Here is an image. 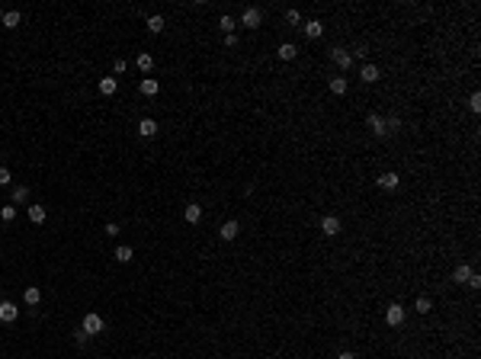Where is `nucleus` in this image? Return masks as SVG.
<instances>
[{
    "label": "nucleus",
    "instance_id": "1",
    "mask_svg": "<svg viewBox=\"0 0 481 359\" xmlns=\"http://www.w3.org/2000/svg\"><path fill=\"white\" fill-rule=\"evenodd\" d=\"M80 330H87V334H103V318H99L96 311H90V314H84V327Z\"/></svg>",
    "mask_w": 481,
    "mask_h": 359
},
{
    "label": "nucleus",
    "instance_id": "2",
    "mask_svg": "<svg viewBox=\"0 0 481 359\" xmlns=\"http://www.w3.org/2000/svg\"><path fill=\"white\" fill-rule=\"evenodd\" d=\"M401 321H404V308L401 305H388L385 308V324H388V327H398Z\"/></svg>",
    "mask_w": 481,
    "mask_h": 359
},
{
    "label": "nucleus",
    "instance_id": "3",
    "mask_svg": "<svg viewBox=\"0 0 481 359\" xmlns=\"http://www.w3.org/2000/svg\"><path fill=\"white\" fill-rule=\"evenodd\" d=\"M330 58H334V64L340 71H350V64H353V55L346 52V48H334V52H330Z\"/></svg>",
    "mask_w": 481,
    "mask_h": 359
},
{
    "label": "nucleus",
    "instance_id": "4",
    "mask_svg": "<svg viewBox=\"0 0 481 359\" xmlns=\"http://www.w3.org/2000/svg\"><path fill=\"white\" fill-rule=\"evenodd\" d=\"M366 125H369V129H372V135H375V138H385V135H388V132H385V119H382V115H379V113H369Z\"/></svg>",
    "mask_w": 481,
    "mask_h": 359
},
{
    "label": "nucleus",
    "instance_id": "5",
    "mask_svg": "<svg viewBox=\"0 0 481 359\" xmlns=\"http://www.w3.org/2000/svg\"><path fill=\"white\" fill-rule=\"evenodd\" d=\"M16 318H19V308H16L13 302H0V321H3V324H13Z\"/></svg>",
    "mask_w": 481,
    "mask_h": 359
},
{
    "label": "nucleus",
    "instance_id": "6",
    "mask_svg": "<svg viewBox=\"0 0 481 359\" xmlns=\"http://www.w3.org/2000/svg\"><path fill=\"white\" fill-rule=\"evenodd\" d=\"M321 231H324L327 237L340 234V218H337V215H324V218H321Z\"/></svg>",
    "mask_w": 481,
    "mask_h": 359
},
{
    "label": "nucleus",
    "instance_id": "7",
    "mask_svg": "<svg viewBox=\"0 0 481 359\" xmlns=\"http://www.w3.org/2000/svg\"><path fill=\"white\" fill-rule=\"evenodd\" d=\"M260 19H263V16H260V10H257V7H247L244 13H241V23H244L247 29H257Z\"/></svg>",
    "mask_w": 481,
    "mask_h": 359
},
{
    "label": "nucleus",
    "instance_id": "8",
    "mask_svg": "<svg viewBox=\"0 0 481 359\" xmlns=\"http://www.w3.org/2000/svg\"><path fill=\"white\" fill-rule=\"evenodd\" d=\"M237 231H241V225H237L234 218H231V222H225L222 228H218V237H222V241H234V237H237Z\"/></svg>",
    "mask_w": 481,
    "mask_h": 359
},
{
    "label": "nucleus",
    "instance_id": "9",
    "mask_svg": "<svg viewBox=\"0 0 481 359\" xmlns=\"http://www.w3.org/2000/svg\"><path fill=\"white\" fill-rule=\"evenodd\" d=\"M398 183H401V176H398L395 170H388V173L379 176V186H382V189H398Z\"/></svg>",
    "mask_w": 481,
    "mask_h": 359
},
{
    "label": "nucleus",
    "instance_id": "10",
    "mask_svg": "<svg viewBox=\"0 0 481 359\" xmlns=\"http://www.w3.org/2000/svg\"><path fill=\"white\" fill-rule=\"evenodd\" d=\"M138 90L145 93V96H157V93H160V84L154 80V77H145V80L138 84Z\"/></svg>",
    "mask_w": 481,
    "mask_h": 359
},
{
    "label": "nucleus",
    "instance_id": "11",
    "mask_svg": "<svg viewBox=\"0 0 481 359\" xmlns=\"http://www.w3.org/2000/svg\"><path fill=\"white\" fill-rule=\"evenodd\" d=\"M138 135L141 138H154L157 135V122H154V119H141V122H138Z\"/></svg>",
    "mask_w": 481,
    "mask_h": 359
},
{
    "label": "nucleus",
    "instance_id": "12",
    "mask_svg": "<svg viewBox=\"0 0 481 359\" xmlns=\"http://www.w3.org/2000/svg\"><path fill=\"white\" fill-rule=\"evenodd\" d=\"M115 90H119L115 77H99V93H103V96H113Z\"/></svg>",
    "mask_w": 481,
    "mask_h": 359
},
{
    "label": "nucleus",
    "instance_id": "13",
    "mask_svg": "<svg viewBox=\"0 0 481 359\" xmlns=\"http://www.w3.org/2000/svg\"><path fill=\"white\" fill-rule=\"evenodd\" d=\"M302 32H305L308 38H321V32H324V26H321L318 19H308V23L302 26Z\"/></svg>",
    "mask_w": 481,
    "mask_h": 359
},
{
    "label": "nucleus",
    "instance_id": "14",
    "mask_svg": "<svg viewBox=\"0 0 481 359\" xmlns=\"http://www.w3.org/2000/svg\"><path fill=\"white\" fill-rule=\"evenodd\" d=\"M183 218L190 225H196L199 218H202V206H196V202H190V206H186V212H183Z\"/></svg>",
    "mask_w": 481,
    "mask_h": 359
},
{
    "label": "nucleus",
    "instance_id": "15",
    "mask_svg": "<svg viewBox=\"0 0 481 359\" xmlns=\"http://www.w3.org/2000/svg\"><path fill=\"white\" fill-rule=\"evenodd\" d=\"M330 93H334V96H344L346 93V77H330Z\"/></svg>",
    "mask_w": 481,
    "mask_h": 359
},
{
    "label": "nucleus",
    "instance_id": "16",
    "mask_svg": "<svg viewBox=\"0 0 481 359\" xmlns=\"http://www.w3.org/2000/svg\"><path fill=\"white\" fill-rule=\"evenodd\" d=\"M359 77H363L366 84H375V80H379V68H375V64H363V71H359Z\"/></svg>",
    "mask_w": 481,
    "mask_h": 359
},
{
    "label": "nucleus",
    "instance_id": "17",
    "mask_svg": "<svg viewBox=\"0 0 481 359\" xmlns=\"http://www.w3.org/2000/svg\"><path fill=\"white\" fill-rule=\"evenodd\" d=\"M29 222L32 225H42V222H45V206H29Z\"/></svg>",
    "mask_w": 481,
    "mask_h": 359
},
{
    "label": "nucleus",
    "instance_id": "18",
    "mask_svg": "<svg viewBox=\"0 0 481 359\" xmlns=\"http://www.w3.org/2000/svg\"><path fill=\"white\" fill-rule=\"evenodd\" d=\"M430 308H433V302H430L427 295H420L417 302H414V311H417V314H430Z\"/></svg>",
    "mask_w": 481,
    "mask_h": 359
},
{
    "label": "nucleus",
    "instance_id": "19",
    "mask_svg": "<svg viewBox=\"0 0 481 359\" xmlns=\"http://www.w3.org/2000/svg\"><path fill=\"white\" fill-rule=\"evenodd\" d=\"M23 298H26V305H38V302H42V292H38L36 285H29V289L23 292Z\"/></svg>",
    "mask_w": 481,
    "mask_h": 359
},
{
    "label": "nucleus",
    "instance_id": "20",
    "mask_svg": "<svg viewBox=\"0 0 481 359\" xmlns=\"http://www.w3.org/2000/svg\"><path fill=\"white\" fill-rule=\"evenodd\" d=\"M295 55H298V48L292 45V42H286V45H279V58H283V61H292Z\"/></svg>",
    "mask_w": 481,
    "mask_h": 359
},
{
    "label": "nucleus",
    "instance_id": "21",
    "mask_svg": "<svg viewBox=\"0 0 481 359\" xmlns=\"http://www.w3.org/2000/svg\"><path fill=\"white\" fill-rule=\"evenodd\" d=\"M148 32H164V16H148Z\"/></svg>",
    "mask_w": 481,
    "mask_h": 359
},
{
    "label": "nucleus",
    "instance_id": "22",
    "mask_svg": "<svg viewBox=\"0 0 481 359\" xmlns=\"http://www.w3.org/2000/svg\"><path fill=\"white\" fill-rule=\"evenodd\" d=\"M452 279H456V283H468V279H472V269H468L465 263H462V266H456V273H452Z\"/></svg>",
    "mask_w": 481,
    "mask_h": 359
},
{
    "label": "nucleus",
    "instance_id": "23",
    "mask_svg": "<svg viewBox=\"0 0 481 359\" xmlns=\"http://www.w3.org/2000/svg\"><path fill=\"white\" fill-rule=\"evenodd\" d=\"M19 19H23V16L16 13V10H10V13H3V26H7V29H16V26H19Z\"/></svg>",
    "mask_w": 481,
    "mask_h": 359
},
{
    "label": "nucleus",
    "instance_id": "24",
    "mask_svg": "<svg viewBox=\"0 0 481 359\" xmlns=\"http://www.w3.org/2000/svg\"><path fill=\"white\" fill-rule=\"evenodd\" d=\"M26 199H29V186H13V206H19Z\"/></svg>",
    "mask_w": 481,
    "mask_h": 359
},
{
    "label": "nucleus",
    "instance_id": "25",
    "mask_svg": "<svg viewBox=\"0 0 481 359\" xmlns=\"http://www.w3.org/2000/svg\"><path fill=\"white\" fill-rule=\"evenodd\" d=\"M135 64H138V71H145V74H148V71L154 68V58L145 52V55H138V61H135Z\"/></svg>",
    "mask_w": 481,
    "mask_h": 359
},
{
    "label": "nucleus",
    "instance_id": "26",
    "mask_svg": "<svg viewBox=\"0 0 481 359\" xmlns=\"http://www.w3.org/2000/svg\"><path fill=\"white\" fill-rule=\"evenodd\" d=\"M132 257H135L132 247H115V260H119V263H132Z\"/></svg>",
    "mask_w": 481,
    "mask_h": 359
},
{
    "label": "nucleus",
    "instance_id": "27",
    "mask_svg": "<svg viewBox=\"0 0 481 359\" xmlns=\"http://www.w3.org/2000/svg\"><path fill=\"white\" fill-rule=\"evenodd\" d=\"M13 218H16V206H3V208H0V222H13Z\"/></svg>",
    "mask_w": 481,
    "mask_h": 359
},
{
    "label": "nucleus",
    "instance_id": "28",
    "mask_svg": "<svg viewBox=\"0 0 481 359\" xmlns=\"http://www.w3.org/2000/svg\"><path fill=\"white\" fill-rule=\"evenodd\" d=\"M398 129H401V119H398V115H388V122H385V132H388V135H395Z\"/></svg>",
    "mask_w": 481,
    "mask_h": 359
},
{
    "label": "nucleus",
    "instance_id": "29",
    "mask_svg": "<svg viewBox=\"0 0 481 359\" xmlns=\"http://www.w3.org/2000/svg\"><path fill=\"white\" fill-rule=\"evenodd\" d=\"M218 26L225 29V36H231V29H234V19H231V16H222V19H218Z\"/></svg>",
    "mask_w": 481,
    "mask_h": 359
},
{
    "label": "nucleus",
    "instance_id": "30",
    "mask_svg": "<svg viewBox=\"0 0 481 359\" xmlns=\"http://www.w3.org/2000/svg\"><path fill=\"white\" fill-rule=\"evenodd\" d=\"M468 106H472V113H481V93H472V99H468Z\"/></svg>",
    "mask_w": 481,
    "mask_h": 359
},
{
    "label": "nucleus",
    "instance_id": "31",
    "mask_svg": "<svg viewBox=\"0 0 481 359\" xmlns=\"http://www.w3.org/2000/svg\"><path fill=\"white\" fill-rule=\"evenodd\" d=\"M103 234H106V237H115V234H119V225H115V222H109L106 228H103Z\"/></svg>",
    "mask_w": 481,
    "mask_h": 359
},
{
    "label": "nucleus",
    "instance_id": "32",
    "mask_svg": "<svg viewBox=\"0 0 481 359\" xmlns=\"http://www.w3.org/2000/svg\"><path fill=\"white\" fill-rule=\"evenodd\" d=\"M74 340H77V346H84L87 340H90V334H87V330H77V334H74Z\"/></svg>",
    "mask_w": 481,
    "mask_h": 359
},
{
    "label": "nucleus",
    "instance_id": "33",
    "mask_svg": "<svg viewBox=\"0 0 481 359\" xmlns=\"http://www.w3.org/2000/svg\"><path fill=\"white\" fill-rule=\"evenodd\" d=\"M10 180H13V176H10V170L0 167V186H10Z\"/></svg>",
    "mask_w": 481,
    "mask_h": 359
},
{
    "label": "nucleus",
    "instance_id": "34",
    "mask_svg": "<svg viewBox=\"0 0 481 359\" xmlns=\"http://www.w3.org/2000/svg\"><path fill=\"white\" fill-rule=\"evenodd\" d=\"M286 19H289L292 26H295V23H302V16H298V10H289V13H286Z\"/></svg>",
    "mask_w": 481,
    "mask_h": 359
},
{
    "label": "nucleus",
    "instance_id": "35",
    "mask_svg": "<svg viewBox=\"0 0 481 359\" xmlns=\"http://www.w3.org/2000/svg\"><path fill=\"white\" fill-rule=\"evenodd\" d=\"M125 68H129V64H125V61H122V58H119V61H115V64H113V71H115V74H125Z\"/></svg>",
    "mask_w": 481,
    "mask_h": 359
},
{
    "label": "nucleus",
    "instance_id": "36",
    "mask_svg": "<svg viewBox=\"0 0 481 359\" xmlns=\"http://www.w3.org/2000/svg\"><path fill=\"white\" fill-rule=\"evenodd\" d=\"M465 285H472V289H478V285H481V276H478V273H472V279H468Z\"/></svg>",
    "mask_w": 481,
    "mask_h": 359
},
{
    "label": "nucleus",
    "instance_id": "37",
    "mask_svg": "<svg viewBox=\"0 0 481 359\" xmlns=\"http://www.w3.org/2000/svg\"><path fill=\"white\" fill-rule=\"evenodd\" d=\"M225 45H228V48L237 45V36H234V32H231V36H225Z\"/></svg>",
    "mask_w": 481,
    "mask_h": 359
},
{
    "label": "nucleus",
    "instance_id": "38",
    "mask_svg": "<svg viewBox=\"0 0 481 359\" xmlns=\"http://www.w3.org/2000/svg\"><path fill=\"white\" fill-rule=\"evenodd\" d=\"M337 359H356V356H353L350 350H344V353H340V356H337Z\"/></svg>",
    "mask_w": 481,
    "mask_h": 359
},
{
    "label": "nucleus",
    "instance_id": "39",
    "mask_svg": "<svg viewBox=\"0 0 481 359\" xmlns=\"http://www.w3.org/2000/svg\"><path fill=\"white\" fill-rule=\"evenodd\" d=\"M0 19H3V10H0Z\"/></svg>",
    "mask_w": 481,
    "mask_h": 359
}]
</instances>
